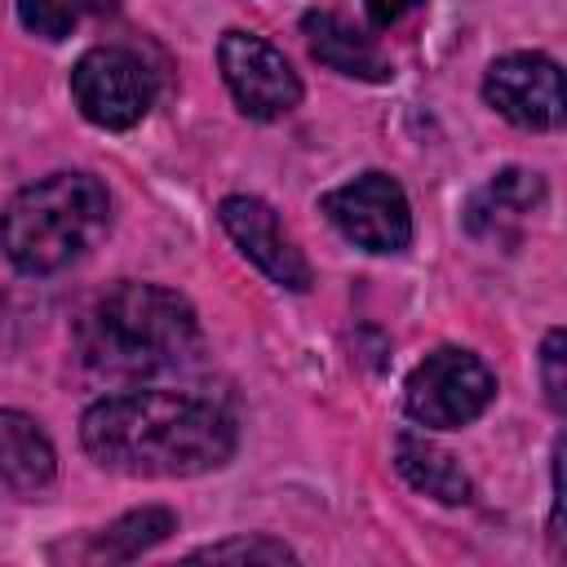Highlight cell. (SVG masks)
I'll list each match as a JSON object with an SVG mask.
<instances>
[{"mask_svg":"<svg viewBox=\"0 0 567 567\" xmlns=\"http://www.w3.org/2000/svg\"><path fill=\"white\" fill-rule=\"evenodd\" d=\"M84 452L128 478H195L235 456V416L186 390H120L80 416Z\"/></svg>","mask_w":567,"mask_h":567,"instance_id":"1","label":"cell"},{"mask_svg":"<svg viewBox=\"0 0 567 567\" xmlns=\"http://www.w3.org/2000/svg\"><path fill=\"white\" fill-rule=\"evenodd\" d=\"M75 350L97 377L142 381L199 363L204 328L182 292L164 284L120 279L80 315Z\"/></svg>","mask_w":567,"mask_h":567,"instance_id":"2","label":"cell"},{"mask_svg":"<svg viewBox=\"0 0 567 567\" xmlns=\"http://www.w3.org/2000/svg\"><path fill=\"white\" fill-rule=\"evenodd\" d=\"M111 226V195L93 173H49L22 186L0 213V248L22 275H58Z\"/></svg>","mask_w":567,"mask_h":567,"instance_id":"3","label":"cell"},{"mask_svg":"<svg viewBox=\"0 0 567 567\" xmlns=\"http://www.w3.org/2000/svg\"><path fill=\"white\" fill-rule=\"evenodd\" d=\"M496 399V372L461 346L430 350L403 385V408L425 430H461L478 421Z\"/></svg>","mask_w":567,"mask_h":567,"instance_id":"4","label":"cell"},{"mask_svg":"<svg viewBox=\"0 0 567 567\" xmlns=\"http://www.w3.org/2000/svg\"><path fill=\"white\" fill-rule=\"evenodd\" d=\"M71 97L89 124L120 133L142 124L155 106V75L133 49L97 44L71 66Z\"/></svg>","mask_w":567,"mask_h":567,"instance_id":"5","label":"cell"},{"mask_svg":"<svg viewBox=\"0 0 567 567\" xmlns=\"http://www.w3.org/2000/svg\"><path fill=\"white\" fill-rule=\"evenodd\" d=\"M323 217L363 252H403L412 244V204L390 173H359L319 199Z\"/></svg>","mask_w":567,"mask_h":567,"instance_id":"6","label":"cell"},{"mask_svg":"<svg viewBox=\"0 0 567 567\" xmlns=\"http://www.w3.org/2000/svg\"><path fill=\"white\" fill-rule=\"evenodd\" d=\"M217 66H221V80L235 106L248 120H279L301 102V80L292 62L284 58V49H275L257 31L230 27L217 40Z\"/></svg>","mask_w":567,"mask_h":567,"instance_id":"7","label":"cell"},{"mask_svg":"<svg viewBox=\"0 0 567 567\" xmlns=\"http://www.w3.org/2000/svg\"><path fill=\"white\" fill-rule=\"evenodd\" d=\"M483 102L505 115L518 128L549 133L563 128L567 106H563V71L545 53H505L483 71Z\"/></svg>","mask_w":567,"mask_h":567,"instance_id":"8","label":"cell"},{"mask_svg":"<svg viewBox=\"0 0 567 567\" xmlns=\"http://www.w3.org/2000/svg\"><path fill=\"white\" fill-rule=\"evenodd\" d=\"M217 221H221V230L230 235V244H235L270 284L288 288V292H306V288L315 284L306 252L297 248V239L284 230L279 213H275L266 199H257V195H226V199L217 204Z\"/></svg>","mask_w":567,"mask_h":567,"instance_id":"9","label":"cell"},{"mask_svg":"<svg viewBox=\"0 0 567 567\" xmlns=\"http://www.w3.org/2000/svg\"><path fill=\"white\" fill-rule=\"evenodd\" d=\"M301 35H306V49L319 66L346 75V80H368V84H385L394 75L390 58L381 53V44L372 35H363L354 22H346L341 13L332 9H310L301 18Z\"/></svg>","mask_w":567,"mask_h":567,"instance_id":"10","label":"cell"},{"mask_svg":"<svg viewBox=\"0 0 567 567\" xmlns=\"http://www.w3.org/2000/svg\"><path fill=\"white\" fill-rule=\"evenodd\" d=\"M545 204V177L536 168H501L483 190L470 195L465 204V230L474 239H518V226L527 213Z\"/></svg>","mask_w":567,"mask_h":567,"instance_id":"11","label":"cell"},{"mask_svg":"<svg viewBox=\"0 0 567 567\" xmlns=\"http://www.w3.org/2000/svg\"><path fill=\"white\" fill-rule=\"evenodd\" d=\"M58 474V452L44 425L18 408H0V483L13 492H40Z\"/></svg>","mask_w":567,"mask_h":567,"instance_id":"12","label":"cell"},{"mask_svg":"<svg viewBox=\"0 0 567 567\" xmlns=\"http://www.w3.org/2000/svg\"><path fill=\"white\" fill-rule=\"evenodd\" d=\"M394 470L403 474L408 487H416L421 496H430L439 505H465L474 496V483L461 470V461L416 430H403L394 439Z\"/></svg>","mask_w":567,"mask_h":567,"instance_id":"13","label":"cell"},{"mask_svg":"<svg viewBox=\"0 0 567 567\" xmlns=\"http://www.w3.org/2000/svg\"><path fill=\"white\" fill-rule=\"evenodd\" d=\"M173 532H177V514L168 505H142V509H128L124 518L106 523L102 532H93L80 554L93 563H128V558L155 549L159 540H168Z\"/></svg>","mask_w":567,"mask_h":567,"instance_id":"14","label":"cell"},{"mask_svg":"<svg viewBox=\"0 0 567 567\" xmlns=\"http://www.w3.org/2000/svg\"><path fill=\"white\" fill-rule=\"evenodd\" d=\"M190 563H297V554L275 540V536H230V540H213L204 549L186 554Z\"/></svg>","mask_w":567,"mask_h":567,"instance_id":"15","label":"cell"},{"mask_svg":"<svg viewBox=\"0 0 567 567\" xmlns=\"http://www.w3.org/2000/svg\"><path fill=\"white\" fill-rule=\"evenodd\" d=\"M18 18L40 40H66L80 22V0H18Z\"/></svg>","mask_w":567,"mask_h":567,"instance_id":"16","label":"cell"},{"mask_svg":"<svg viewBox=\"0 0 567 567\" xmlns=\"http://www.w3.org/2000/svg\"><path fill=\"white\" fill-rule=\"evenodd\" d=\"M540 381H545V399L554 412L567 408V332L549 328L540 341Z\"/></svg>","mask_w":567,"mask_h":567,"instance_id":"17","label":"cell"},{"mask_svg":"<svg viewBox=\"0 0 567 567\" xmlns=\"http://www.w3.org/2000/svg\"><path fill=\"white\" fill-rule=\"evenodd\" d=\"M425 0H363V9H368V18H372V27H394V22H403L412 9H421Z\"/></svg>","mask_w":567,"mask_h":567,"instance_id":"18","label":"cell"}]
</instances>
